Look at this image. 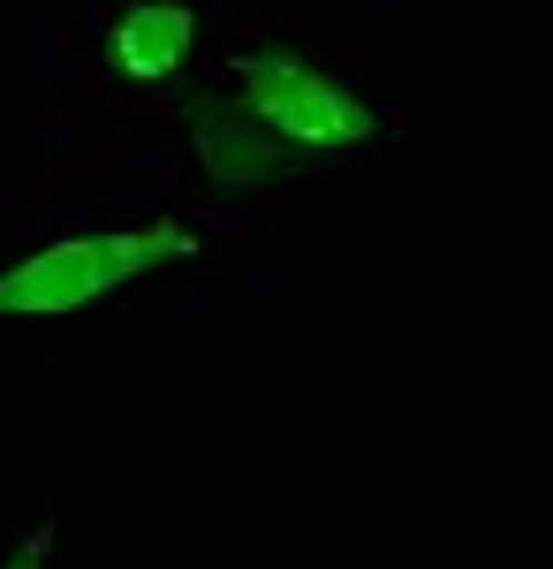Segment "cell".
<instances>
[{
	"instance_id": "6da1fadb",
	"label": "cell",
	"mask_w": 553,
	"mask_h": 569,
	"mask_svg": "<svg viewBox=\"0 0 553 569\" xmlns=\"http://www.w3.org/2000/svg\"><path fill=\"white\" fill-rule=\"evenodd\" d=\"M198 243H190V228H99V236H61V243H46L31 251L23 266H8L0 273V311L8 319H46V311H84L99 297H114L122 281H137L144 266L160 259H190Z\"/></svg>"
},
{
	"instance_id": "5b68a950",
	"label": "cell",
	"mask_w": 553,
	"mask_h": 569,
	"mask_svg": "<svg viewBox=\"0 0 553 569\" xmlns=\"http://www.w3.org/2000/svg\"><path fill=\"white\" fill-rule=\"evenodd\" d=\"M39 555H46V539H31V547H23V555H16L8 569H39Z\"/></svg>"
},
{
	"instance_id": "3957f363",
	"label": "cell",
	"mask_w": 553,
	"mask_h": 569,
	"mask_svg": "<svg viewBox=\"0 0 553 569\" xmlns=\"http://www.w3.org/2000/svg\"><path fill=\"white\" fill-rule=\"evenodd\" d=\"M190 160L213 182H228V190H265V182H289L296 168H311V152H303L281 122H265L251 99H213V107H198V122H190Z\"/></svg>"
},
{
	"instance_id": "277c9868",
	"label": "cell",
	"mask_w": 553,
	"mask_h": 569,
	"mask_svg": "<svg viewBox=\"0 0 553 569\" xmlns=\"http://www.w3.org/2000/svg\"><path fill=\"white\" fill-rule=\"evenodd\" d=\"M190 46H198V16L182 0H137L114 23V39H107V61L129 84H160V77H174L190 61Z\"/></svg>"
},
{
	"instance_id": "7a4b0ae2",
	"label": "cell",
	"mask_w": 553,
	"mask_h": 569,
	"mask_svg": "<svg viewBox=\"0 0 553 569\" xmlns=\"http://www.w3.org/2000/svg\"><path fill=\"white\" fill-rule=\"evenodd\" d=\"M228 77H235V91L251 99L265 122H281V130L296 137L303 152H349V144H364V137L380 130V114L349 84H334L319 61H303V53L265 46V53H243Z\"/></svg>"
}]
</instances>
